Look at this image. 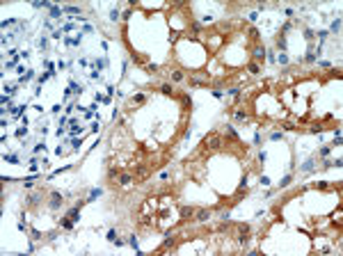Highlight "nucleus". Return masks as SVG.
Instances as JSON below:
<instances>
[{
  "mask_svg": "<svg viewBox=\"0 0 343 256\" xmlns=\"http://www.w3.org/2000/svg\"><path fill=\"white\" fill-rule=\"evenodd\" d=\"M160 92H162V94H167V96H169V94H172V87H169V85H162V87H160Z\"/></svg>",
  "mask_w": 343,
  "mask_h": 256,
  "instance_id": "5701e85b",
  "label": "nucleus"
},
{
  "mask_svg": "<svg viewBox=\"0 0 343 256\" xmlns=\"http://www.w3.org/2000/svg\"><path fill=\"white\" fill-rule=\"evenodd\" d=\"M128 242H130V247H133L135 252H140V247H137V238H135V236H130V240H128Z\"/></svg>",
  "mask_w": 343,
  "mask_h": 256,
  "instance_id": "f3484780",
  "label": "nucleus"
},
{
  "mask_svg": "<svg viewBox=\"0 0 343 256\" xmlns=\"http://www.w3.org/2000/svg\"><path fill=\"white\" fill-rule=\"evenodd\" d=\"M147 69H149L151 73H156V71H158V64H147Z\"/></svg>",
  "mask_w": 343,
  "mask_h": 256,
  "instance_id": "cd10ccee",
  "label": "nucleus"
},
{
  "mask_svg": "<svg viewBox=\"0 0 343 256\" xmlns=\"http://www.w3.org/2000/svg\"><path fill=\"white\" fill-rule=\"evenodd\" d=\"M174 242H176V240H174V236H172V233H167V238H165V245H162V247H165V249H167V247H174Z\"/></svg>",
  "mask_w": 343,
  "mask_h": 256,
  "instance_id": "1a4fd4ad",
  "label": "nucleus"
},
{
  "mask_svg": "<svg viewBox=\"0 0 343 256\" xmlns=\"http://www.w3.org/2000/svg\"><path fill=\"white\" fill-rule=\"evenodd\" d=\"M254 57H256V60H263V57H265V50H263V48H256V50H254Z\"/></svg>",
  "mask_w": 343,
  "mask_h": 256,
  "instance_id": "ddd939ff",
  "label": "nucleus"
},
{
  "mask_svg": "<svg viewBox=\"0 0 343 256\" xmlns=\"http://www.w3.org/2000/svg\"><path fill=\"white\" fill-rule=\"evenodd\" d=\"M247 236H250V226H247V224H238V226H236V236H233V238H236L240 245H247V240H250Z\"/></svg>",
  "mask_w": 343,
  "mask_h": 256,
  "instance_id": "f03ea898",
  "label": "nucleus"
},
{
  "mask_svg": "<svg viewBox=\"0 0 343 256\" xmlns=\"http://www.w3.org/2000/svg\"><path fill=\"white\" fill-rule=\"evenodd\" d=\"M250 37H252V39H258V30H254V28H252V30H250Z\"/></svg>",
  "mask_w": 343,
  "mask_h": 256,
  "instance_id": "c85d7f7f",
  "label": "nucleus"
},
{
  "mask_svg": "<svg viewBox=\"0 0 343 256\" xmlns=\"http://www.w3.org/2000/svg\"><path fill=\"white\" fill-rule=\"evenodd\" d=\"M128 103H130V105H142V103H144V94H137V96H133V98H130Z\"/></svg>",
  "mask_w": 343,
  "mask_h": 256,
  "instance_id": "0eeeda50",
  "label": "nucleus"
},
{
  "mask_svg": "<svg viewBox=\"0 0 343 256\" xmlns=\"http://www.w3.org/2000/svg\"><path fill=\"white\" fill-rule=\"evenodd\" d=\"M179 213H181V217L183 220H194V215H197V208H192V206H181L179 208Z\"/></svg>",
  "mask_w": 343,
  "mask_h": 256,
  "instance_id": "20e7f679",
  "label": "nucleus"
},
{
  "mask_svg": "<svg viewBox=\"0 0 343 256\" xmlns=\"http://www.w3.org/2000/svg\"><path fill=\"white\" fill-rule=\"evenodd\" d=\"M288 183H290V174H288V176H284V178H281V183H279V185H281V188H286V185H288Z\"/></svg>",
  "mask_w": 343,
  "mask_h": 256,
  "instance_id": "b1692460",
  "label": "nucleus"
},
{
  "mask_svg": "<svg viewBox=\"0 0 343 256\" xmlns=\"http://www.w3.org/2000/svg\"><path fill=\"white\" fill-rule=\"evenodd\" d=\"M220 146H222V135H218V133H211V135H206V137H204V142H201V151H204V153L218 151Z\"/></svg>",
  "mask_w": 343,
  "mask_h": 256,
  "instance_id": "f257e3e1",
  "label": "nucleus"
},
{
  "mask_svg": "<svg viewBox=\"0 0 343 256\" xmlns=\"http://www.w3.org/2000/svg\"><path fill=\"white\" fill-rule=\"evenodd\" d=\"M62 226L64 229H71V226H73V220H62Z\"/></svg>",
  "mask_w": 343,
  "mask_h": 256,
  "instance_id": "a878e982",
  "label": "nucleus"
},
{
  "mask_svg": "<svg viewBox=\"0 0 343 256\" xmlns=\"http://www.w3.org/2000/svg\"><path fill=\"white\" fill-rule=\"evenodd\" d=\"M5 162H18V156H14V153H9V156H5Z\"/></svg>",
  "mask_w": 343,
  "mask_h": 256,
  "instance_id": "dca6fc26",
  "label": "nucleus"
},
{
  "mask_svg": "<svg viewBox=\"0 0 343 256\" xmlns=\"http://www.w3.org/2000/svg\"><path fill=\"white\" fill-rule=\"evenodd\" d=\"M311 169H313V158H309L304 165H302V172H311Z\"/></svg>",
  "mask_w": 343,
  "mask_h": 256,
  "instance_id": "9b49d317",
  "label": "nucleus"
},
{
  "mask_svg": "<svg viewBox=\"0 0 343 256\" xmlns=\"http://www.w3.org/2000/svg\"><path fill=\"white\" fill-rule=\"evenodd\" d=\"M247 69H250V73H258V64H256V62H252Z\"/></svg>",
  "mask_w": 343,
  "mask_h": 256,
  "instance_id": "412c9836",
  "label": "nucleus"
},
{
  "mask_svg": "<svg viewBox=\"0 0 343 256\" xmlns=\"http://www.w3.org/2000/svg\"><path fill=\"white\" fill-rule=\"evenodd\" d=\"M69 217H71L73 222H76V220H80V210H78V208H71V210H69Z\"/></svg>",
  "mask_w": 343,
  "mask_h": 256,
  "instance_id": "9d476101",
  "label": "nucleus"
},
{
  "mask_svg": "<svg viewBox=\"0 0 343 256\" xmlns=\"http://www.w3.org/2000/svg\"><path fill=\"white\" fill-rule=\"evenodd\" d=\"M48 206H50L53 210H57V208L62 206V194H60V192H53V194H50V204H48Z\"/></svg>",
  "mask_w": 343,
  "mask_h": 256,
  "instance_id": "39448f33",
  "label": "nucleus"
},
{
  "mask_svg": "<svg viewBox=\"0 0 343 256\" xmlns=\"http://www.w3.org/2000/svg\"><path fill=\"white\" fill-rule=\"evenodd\" d=\"M23 110H25V105H18V108H12V114H14V117H21V114H23Z\"/></svg>",
  "mask_w": 343,
  "mask_h": 256,
  "instance_id": "f8f14e48",
  "label": "nucleus"
},
{
  "mask_svg": "<svg viewBox=\"0 0 343 256\" xmlns=\"http://www.w3.org/2000/svg\"><path fill=\"white\" fill-rule=\"evenodd\" d=\"M261 185H270V178L268 176H261Z\"/></svg>",
  "mask_w": 343,
  "mask_h": 256,
  "instance_id": "7c9ffc66",
  "label": "nucleus"
},
{
  "mask_svg": "<svg viewBox=\"0 0 343 256\" xmlns=\"http://www.w3.org/2000/svg\"><path fill=\"white\" fill-rule=\"evenodd\" d=\"M37 201H39V197H37V194H32L30 199H28V204H30V206H37Z\"/></svg>",
  "mask_w": 343,
  "mask_h": 256,
  "instance_id": "393cba45",
  "label": "nucleus"
},
{
  "mask_svg": "<svg viewBox=\"0 0 343 256\" xmlns=\"http://www.w3.org/2000/svg\"><path fill=\"white\" fill-rule=\"evenodd\" d=\"M194 220H197V222H208V220H211V210H208V208H201V210H197Z\"/></svg>",
  "mask_w": 343,
  "mask_h": 256,
  "instance_id": "423d86ee",
  "label": "nucleus"
},
{
  "mask_svg": "<svg viewBox=\"0 0 343 256\" xmlns=\"http://www.w3.org/2000/svg\"><path fill=\"white\" fill-rule=\"evenodd\" d=\"M96 197H101V190H92V192H89V199H87V201H94Z\"/></svg>",
  "mask_w": 343,
  "mask_h": 256,
  "instance_id": "a211bd4d",
  "label": "nucleus"
},
{
  "mask_svg": "<svg viewBox=\"0 0 343 256\" xmlns=\"http://www.w3.org/2000/svg\"><path fill=\"white\" fill-rule=\"evenodd\" d=\"M172 80H174V82H181V80H183V71H179V69L172 71Z\"/></svg>",
  "mask_w": 343,
  "mask_h": 256,
  "instance_id": "6e6552de",
  "label": "nucleus"
},
{
  "mask_svg": "<svg viewBox=\"0 0 343 256\" xmlns=\"http://www.w3.org/2000/svg\"><path fill=\"white\" fill-rule=\"evenodd\" d=\"M277 48H279V50H286V39H284V37L277 41Z\"/></svg>",
  "mask_w": 343,
  "mask_h": 256,
  "instance_id": "aec40b11",
  "label": "nucleus"
},
{
  "mask_svg": "<svg viewBox=\"0 0 343 256\" xmlns=\"http://www.w3.org/2000/svg\"><path fill=\"white\" fill-rule=\"evenodd\" d=\"M133 178H135V183L149 178V167H144V165H135V169H133Z\"/></svg>",
  "mask_w": 343,
  "mask_h": 256,
  "instance_id": "7ed1b4c3",
  "label": "nucleus"
},
{
  "mask_svg": "<svg viewBox=\"0 0 343 256\" xmlns=\"http://www.w3.org/2000/svg\"><path fill=\"white\" fill-rule=\"evenodd\" d=\"M16 135H18V137H23V135H28V130H25V128H18V130H16Z\"/></svg>",
  "mask_w": 343,
  "mask_h": 256,
  "instance_id": "c756f323",
  "label": "nucleus"
},
{
  "mask_svg": "<svg viewBox=\"0 0 343 256\" xmlns=\"http://www.w3.org/2000/svg\"><path fill=\"white\" fill-rule=\"evenodd\" d=\"M339 28H341V18H336V21L332 23V32H339Z\"/></svg>",
  "mask_w": 343,
  "mask_h": 256,
  "instance_id": "6ab92c4d",
  "label": "nucleus"
},
{
  "mask_svg": "<svg viewBox=\"0 0 343 256\" xmlns=\"http://www.w3.org/2000/svg\"><path fill=\"white\" fill-rule=\"evenodd\" d=\"M62 12H66V14H80L78 7H62Z\"/></svg>",
  "mask_w": 343,
  "mask_h": 256,
  "instance_id": "2eb2a0df",
  "label": "nucleus"
},
{
  "mask_svg": "<svg viewBox=\"0 0 343 256\" xmlns=\"http://www.w3.org/2000/svg\"><path fill=\"white\" fill-rule=\"evenodd\" d=\"M110 18L117 21V18H119V9H112V12H110Z\"/></svg>",
  "mask_w": 343,
  "mask_h": 256,
  "instance_id": "bb28decb",
  "label": "nucleus"
},
{
  "mask_svg": "<svg viewBox=\"0 0 343 256\" xmlns=\"http://www.w3.org/2000/svg\"><path fill=\"white\" fill-rule=\"evenodd\" d=\"M236 119H238V121H247V112L238 110V112H236Z\"/></svg>",
  "mask_w": 343,
  "mask_h": 256,
  "instance_id": "4468645a",
  "label": "nucleus"
},
{
  "mask_svg": "<svg viewBox=\"0 0 343 256\" xmlns=\"http://www.w3.org/2000/svg\"><path fill=\"white\" fill-rule=\"evenodd\" d=\"M115 236H117V233H115V229H110V231H108V240H110V242H115V240H117Z\"/></svg>",
  "mask_w": 343,
  "mask_h": 256,
  "instance_id": "4be33fe9",
  "label": "nucleus"
},
{
  "mask_svg": "<svg viewBox=\"0 0 343 256\" xmlns=\"http://www.w3.org/2000/svg\"><path fill=\"white\" fill-rule=\"evenodd\" d=\"M279 62H281V64H288V57H286V55H284V53H281V55H279Z\"/></svg>",
  "mask_w": 343,
  "mask_h": 256,
  "instance_id": "473e14b6",
  "label": "nucleus"
},
{
  "mask_svg": "<svg viewBox=\"0 0 343 256\" xmlns=\"http://www.w3.org/2000/svg\"><path fill=\"white\" fill-rule=\"evenodd\" d=\"M316 185H318V188H320V190H327V188H329V185H327V183H325V181H320V183H316Z\"/></svg>",
  "mask_w": 343,
  "mask_h": 256,
  "instance_id": "2f4dec72",
  "label": "nucleus"
}]
</instances>
